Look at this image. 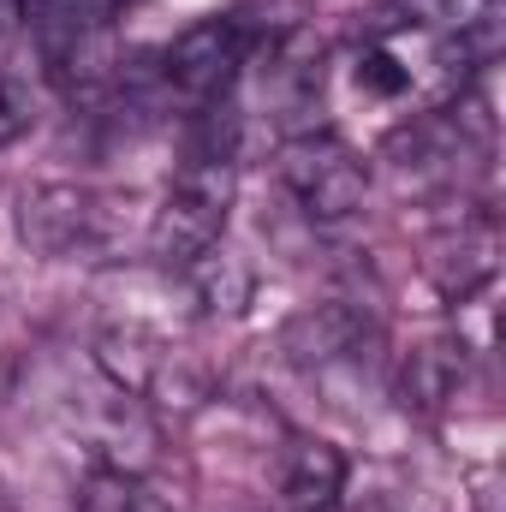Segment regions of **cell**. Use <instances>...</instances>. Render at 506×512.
Here are the masks:
<instances>
[{"mask_svg": "<svg viewBox=\"0 0 506 512\" xmlns=\"http://www.w3.org/2000/svg\"><path fill=\"white\" fill-rule=\"evenodd\" d=\"M233 197H239V161L227 149H203L191 143L173 185L161 191V203L149 209V227H143V256L167 274L191 268L197 256H209L227 239V221H233Z\"/></svg>", "mask_w": 506, "mask_h": 512, "instance_id": "6da1fadb", "label": "cell"}, {"mask_svg": "<svg viewBox=\"0 0 506 512\" xmlns=\"http://www.w3.org/2000/svg\"><path fill=\"white\" fill-rule=\"evenodd\" d=\"M90 364L108 387H120L126 399L161 417H191L215 399V370L185 340L149 322H108L90 346Z\"/></svg>", "mask_w": 506, "mask_h": 512, "instance_id": "7a4b0ae2", "label": "cell"}, {"mask_svg": "<svg viewBox=\"0 0 506 512\" xmlns=\"http://www.w3.org/2000/svg\"><path fill=\"white\" fill-rule=\"evenodd\" d=\"M131 203L126 191L78 185V179H48L18 197V239L24 251L48 262H114L131 245Z\"/></svg>", "mask_w": 506, "mask_h": 512, "instance_id": "3957f363", "label": "cell"}, {"mask_svg": "<svg viewBox=\"0 0 506 512\" xmlns=\"http://www.w3.org/2000/svg\"><path fill=\"white\" fill-rule=\"evenodd\" d=\"M256 36L239 12H215V18H197L185 24L167 48H161V90H173L179 102L191 108H209V102H227V90L239 84V72L251 66Z\"/></svg>", "mask_w": 506, "mask_h": 512, "instance_id": "277c9868", "label": "cell"}, {"mask_svg": "<svg viewBox=\"0 0 506 512\" xmlns=\"http://www.w3.org/2000/svg\"><path fill=\"white\" fill-rule=\"evenodd\" d=\"M280 185L292 191V203L334 227V221H352L364 209V191H370V167L334 137V131H292L280 143Z\"/></svg>", "mask_w": 506, "mask_h": 512, "instance_id": "5b68a950", "label": "cell"}, {"mask_svg": "<svg viewBox=\"0 0 506 512\" xmlns=\"http://www.w3.org/2000/svg\"><path fill=\"white\" fill-rule=\"evenodd\" d=\"M66 429L90 447V459H96L102 471H131V477H143V471L161 459L155 417L108 382H102V399H84V405L66 411Z\"/></svg>", "mask_w": 506, "mask_h": 512, "instance_id": "8992f818", "label": "cell"}, {"mask_svg": "<svg viewBox=\"0 0 506 512\" xmlns=\"http://www.w3.org/2000/svg\"><path fill=\"white\" fill-rule=\"evenodd\" d=\"M495 274H501V227H495V215H465L459 227H441L423 245V280H429V292L441 304L477 298Z\"/></svg>", "mask_w": 506, "mask_h": 512, "instance_id": "52a82bcc", "label": "cell"}, {"mask_svg": "<svg viewBox=\"0 0 506 512\" xmlns=\"http://www.w3.org/2000/svg\"><path fill=\"white\" fill-rule=\"evenodd\" d=\"M268 60H262V96L280 120L292 114H316L322 108V84H328V48L310 24H292L286 36H268L262 42Z\"/></svg>", "mask_w": 506, "mask_h": 512, "instance_id": "ba28073f", "label": "cell"}, {"mask_svg": "<svg viewBox=\"0 0 506 512\" xmlns=\"http://www.w3.org/2000/svg\"><path fill=\"white\" fill-rule=\"evenodd\" d=\"M370 340V316L358 310V304H346V298H328V304H310V310H298V316H286V328H280V358L292 364V370H334V364H346L358 346Z\"/></svg>", "mask_w": 506, "mask_h": 512, "instance_id": "9c48e42d", "label": "cell"}, {"mask_svg": "<svg viewBox=\"0 0 506 512\" xmlns=\"http://www.w3.org/2000/svg\"><path fill=\"white\" fill-rule=\"evenodd\" d=\"M465 382H471V346H465V334H429V340H417V346L399 358L393 393H399L405 411L441 417V411L459 399Z\"/></svg>", "mask_w": 506, "mask_h": 512, "instance_id": "30bf717a", "label": "cell"}, {"mask_svg": "<svg viewBox=\"0 0 506 512\" xmlns=\"http://www.w3.org/2000/svg\"><path fill=\"white\" fill-rule=\"evenodd\" d=\"M346 483V453L322 435H292L286 459H280V489L292 507H316V501H340Z\"/></svg>", "mask_w": 506, "mask_h": 512, "instance_id": "8fae6325", "label": "cell"}, {"mask_svg": "<svg viewBox=\"0 0 506 512\" xmlns=\"http://www.w3.org/2000/svg\"><path fill=\"white\" fill-rule=\"evenodd\" d=\"M179 274H185L191 298L203 304V316H245V304H251V292H256L251 262L239 251H227V245H215L209 256H197V262L179 268Z\"/></svg>", "mask_w": 506, "mask_h": 512, "instance_id": "7c38bea8", "label": "cell"}, {"mask_svg": "<svg viewBox=\"0 0 506 512\" xmlns=\"http://www.w3.org/2000/svg\"><path fill=\"white\" fill-rule=\"evenodd\" d=\"M441 24L453 30L459 54L471 66H489L506 42V0H435Z\"/></svg>", "mask_w": 506, "mask_h": 512, "instance_id": "4fadbf2b", "label": "cell"}, {"mask_svg": "<svg viewBox=\"0 0 506 512\" xmlns=\"http://www.w3.org/2000/svg\"><path fill=\"white\" fill-rule=\"evenodd\" d=\"M78 512H173L143 477H131V471H90L84 477V489H78Z\"/></svg>", "mask_w": 506, "mask_h": 512, "instance_id": "5bb4252c", "label": "cell"}, {"mask_svg": "<svg viewBox=\"0 0 506 512\" xmlns=\"http://www.w3.org/2000/svg\"><path fill=\"white\" fill-rule=\"evenodd\" d=\"M30 126H36V90H30L24 72L0 66V149H12L18 137H30Z\"/></svg>", "mask_w": 506, "mask_h": 512, "instance_id": "9a60e30c", "label": "cell"}, {"mask_svg": "<svg viewBox=\"0 0 506 512\" xmlns=\"http://www.w3.org/2000/svg\"><path fill=\"white\" fill-rule=\"evenodd\" d=\"M358 90H370V96H381V102H393V96L411 90V66H405L387 42H370V48L358 54Z\"/></svg>", "mask_w": 506, "mask_h": 512, "instance_id": "2e32d148", "label": "cell"}, {"mask_svg": "<svg viewBox=\"0 0 506 512\" xmlns=\"http://www.w3.org/2000/svg\"><path fill=\"white\" fill-rule=\"evenodd\" d=\"M24 24V0H0V36H12Z\"/></svg>", "mask_w": 506, "mask_h": 512, "instance_id": "e0dca14e", "label": "cell"}, {"mask_svg": "<svg viewBox=\"0 0 506 512\" xmlns=\"http://www.w3.org/2000/svg\"><path fill=\"white\" fill-rule=\"evenodd\" d=\"M292 512H346L340 501H316V507H292Z\"/></svg>", "mask_w": 506, "mask_h": 512, "instance_id": "ac0fdd59", "label": "cell"}, {"mask_svg": "<svg viewBox=\"0 0 506 512\" xmlns=\"http://www.w3.org/2000/svg\"><path fill=\"white\" fill-rule=\"evenodd\" d=\"M102 6H108V12H114V18H120V12H126L131 0H102Z\"/></svg>", "mask_w": 506, "mask_h": 512, "instance_id": "d6986e66", "label": "cell"}]
</instances>
